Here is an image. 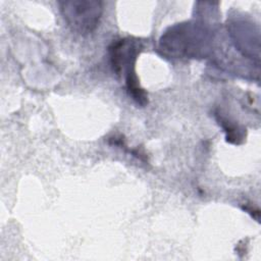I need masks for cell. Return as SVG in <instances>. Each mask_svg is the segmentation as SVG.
Masks as SVG:
<instances>
[{
    "instance_id": "2",
    "label": "cell",
    "mask_w": 261,
    "mask_h": 261,
    "mask_svg": "<svg viewBox=\"0 0 261 261\" xmlns=\"http://www.w3.org/2000/svg\"><path fill=\"white\" fill-rule=\"evenodd\" d=\"M58 4L68 27L80 35L92 33L103 13V2L97 0H66Z\"/></svg>"
},
{
    "instance_id": "1",
    "label": "cell",
    "mask_w": 261,
    "mask_h": 261,
    "mask_svg": "<svg viewBox=\"0 0 261 261\" xmlns=\"http://www.w3.org/2000/svg\"><path fill=\"white\" fill-rule=\"evenodd\" d=\"M140 49L141 45L138 40L126 38L113 42L109 51L113 69L117 74H124L129 96L138 104L145 106L148 103V96L140 88L138 77L135 73V62Z\"/></svg>"
}]
</instances>
